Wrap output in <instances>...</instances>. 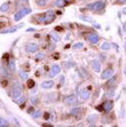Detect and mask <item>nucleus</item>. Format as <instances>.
<instances>
[{"mask_svg":"<svg viewBox=\"0 0 126 127\" xmlns=\"http://www.w3.org/2000/svg\"><path fill=\"white\" fill-rule=\"evenodd\" d=\"M35 18H36L37 22H39V23L49 24V23H51V22L55 19V13H54V11H52V10H48V11L45 12L44 14L37 15Z\"/></svg>","mask_w":126,"mask_h":127,"instance_id":"f257e3e1","label":"nucleus"},{"mask_svg":"<svg viewBox=\"0 0 126 127\" xmlns=\"http://www.w3.org/2000/svg\"><path fill=\"white\" fill-rule=\"evenodd\" d=\"M21 91H22L21 85L16 82V83L13 85V87L11 88V90H10V92H9V95L14 99V98H17L19 95H21Z\"/></svg>","mask_w":126,"mask_h":127,"instance_id":"f03ea898","label":"nucleus"},{"mask_svg":"<svg viewBox=\"0 0 126 127\" xmlns=\"http://www.w3.org/2000/svg\"><path fill=\"white\" fill-rule=\"evenodd\" d=\"M104 7H105V2L104 1H96V2H93V3H90V4H88L87 5V8L89 9V10H102V9H104Z\"/></svg>","mask_w":126,"mask_h":127,"instance_id":"7ed1b4c3","label":"nucleus"},{"mask_svg":"<svg viewBox=\"0 0 126 127\" xmlns=\"http://www.w3.org/2000/svg\"><path fill=\"white\" fill-rule=\"evenodd\" d=\"M31 11H32V9H31V8H22V9H20V10L14 15V20H15V21L21 20L24 16H26V15L29 14V13H31Z\"/></svg>","mask_w":126,"mask_h":127,"instance_id":"20e7f679","label":"nucleus"},{"mask_svg":"<svg viewBox=\"0 0 126 127\" xmlns=\"http://www.w3.org/2000/svg\"><path fill=\"white\" fill-rule=\"evenodd\" d=\"M25 49H26V51H27L28 53H34V52H36V51L39 49V47H38L37 44H35V43H33V42H30V43H27V44H26Z\"/></svg>","mask_w":126,"mask_h":127,"instance_id":"39448f33","label":"nucleus"},{"mask_svg":"<svg viewBox=\"0 0 126 127\" xmlns=\"http://www.w3.org/2000/svg\"><path fill=\"white\" fill-rule=\"evenodd\" d=\"M60 67H59V65H57V64H53L52 66H51V69H50V71H49V77H54V76H56L58 73H60Z\"/></svg>","mask_w":126,"mask_h":127,"instance_id":"423d86ee","label":"nucleus"},{"mask_svg":"<svg viewBox=\"0 0 126 127\" xmlns=\"http://www.w3.org/2000/svg\"><path fill=\"white\" fill-rule=\"evenodd\" d=\"M91 66H92V68L94 69V71H95V72H100V70H101V64H100V62L98 60L93 59L91 61Z\"/></svg>","mask_w":126,"mask_h":127,"instance_id":"0eeeda50","label":"nucleus"},{"mask_svg":"<svg viewBox=\"0 0 126 127\" xmlns=\"http://www.w3.org/2000/svg\"><path fill=\"white\" fill-rule=\"evenodd\" d=\"M113 73H114V71H113L112 69H106V70H104V71L102 72V74H101V79L103 80V79L111 78V77L113 76Z\"/></svg>","mask_w":126,"mask_h":127,"instance_id":"6e6552de","label":"nucleus"},{"mask_svg":"<svg viewBox=\"0 0 126 127\" xmlns=\"http://www.w3.org/2000/svg\"><path fill=\"white\" fill-rule=\"evenodd\" d=\"M76 101H77V98H76V96L74 94H72V95H69V96H67L65 99H64V103L65 104H74V103H76Z\"/></svg>","mask_w":126,"mask_h":127,"instance_id":"1a4fd4ad","label":"nucleus"},{"mask_svg":"<svg viewBox=\"0 0 126 127\" xmlns=\"http://www.w3.org/2000/svg\"><path fill=\"white\" fill-rule=\"evenodd\" d=\"M88 39L92 44H97L99 41V36L96 33H90L88 35Z\"/></svg>","mask_w":126,"mask_h":127,"instance_id":"9d476101","label":"nucleus"},{"mask_svg":"<svg viewBox=\"0 0 126 127\" xmlns=\"http://www.w3.org/2000/svg\"><path fill=\"white\" fill-rule=\"evenodd\" d=\"M97 118H98V115H97V114H90V115H88V117H87V121H88V123H89L91 126H93V125H95Z\"/></svg>","mask_w":126,"mask_h":127,"instance_id":"9b49d317","label":"nucleus"},{"mask_svg":"<svg viewBox=\"0 0 126 127\" xmlns=\"http://www.w3.org/2000/svg\"><path fill=\"white\" fill-rule=\"evenodd\" d=\"M79 95H80V98H81L82 100H87V99H89V97H90V92H89L87 89H82V90L80 91Z\"/></svg>","mask_w":126,"mask_h":127,"instance_id":"f8f14e48","label":"nucleus"},{"mask_svg":"<svg viewBox=\"0 0 126 127\" xmlns=\"http://www.w3.org/2000/svg\"><path fill=\"white\" fill-rule=\"evenodd\" d=\"M103 109L106 111V112H109L112 108H113V101L111 100H106L104 103H103Z\"/></svg>","mask_w":126,"mask_h":127,"instance_id":"ddd939ff","label":"nucleus"},{"mask_svg":"<svg viewBox=\"0 0 126 127\" xmlns=\"http://www.w3.org/2000/svg\"><path fill=\"white\" fill-rule=\"evenodd\" d=\"M53 85H54V82L52 80H46V81H43L41 83V87L43 89H50L53 87Z\"/></svg>","mask_w":126,"mask_h":127,"instance_id":"4468645a","label":"nucleus"},{"mask_svg":"<svg viewBox=\"0 0 126 127\" xmlns=\"http://www.w3.org/2000/svg\"><path fill=\"white\" fill-rule=\"evenodd\" d=\"M23 24H19L17 27H13V28H10V29H5V30H2L1 31V32H0V33H1V34H6V33H12V32H15V31L19 28V27H21Z\"/></svg>","mask_w":126,"mask_h":127,"instance_id":"2eb2a0df","label":"nucleus"},{"mask_svg":"<svg viewBox=\"0 0 126 127\" xmlns=\"http://www.w3.org/2000/svg\"><path fill=\"white\" fill-rule=\"evenodd\" d=\"M25 100H26V97L24 96V95H19L17 98H14V99H13V101H14L15 103H17V104H22Z\"/></svg>","mask_w":126,"mask_h":127,"instance_id":"dca6fc26","label":"nucleus"},{"mask_svg":"<svg viewBox=\"0 0 126 127\" xmlns=\"http://www.w3.org/2000/svg\"><path fill=\"white\" fill-rule=\"evenodd\" d=\"M66 4H67L66 0H56L55 1V6H57V7H63Z\"/></svg>","mask_w":126,"mask_h":127,"instance_id":"f3484780","label":"nucleus"},{"mask_svg":"<svg viewBox=\"0 0 126 127\" xmlns=\"http://www.w3.org/2000/svg\"><path fill=\"white\" fill-rule=\"evenodd\" d=\"M119 118H120V119H124V118H125V106H124L123 103H122L121 108H120V110H119Z\"/></svg>","mask_w":126,"mask_h":127,"instance_id":"a211bd4d","label":"nucleus"},{"mask_svg":"<svg viewBox=\"0 0 126 127\" xmlns=\"http://www.w3.org/2000/svg\"><path fill=\"white\" fill-rule=\"evenodd\" d=\"M9 9V3H3L1 6H0V11L1 12H6Z\"/></svg>","mask_w":126,"mask_h":127,"instance_id":"6ab92c4d","label":"nucleus"},{"mask_svg":"<svg viewBox=\"0 0 126 127\" xmlns=\"http://www.w3.org/2000/svg\"><path fill=\"white\" fill-rule=\"evenodd\" d=\"M8 125H9V123L6 119L0 117V127H5V126H8Z\"/></svg>","mask_w":126,"mask_h":127,"instance_id":"aec40b11","label":"nucleus"},{"mask_svg":"<svg viewBox=\"0 0 126 127\" xmlns=\"http://www.w3.org/2000/svg\"><path fill=\"white\" fill-rule=\"evenodd\" d=\"M101 49L103 51H108L110 49V44L108 42H103L102 45H101Z\"/></svg>","mask_w":126,"mask_h":127,"instance_id":"412c9836","label":"nucleus"},{"mask_svg":"<svg viewBox=\"0 0 126 127\" xmlns=\"http://www.w3.org/2000/svg\"><path fill=\"white\" fill-rule=\"evenodd\" d=\"M80 110H81V108L80 107H75V108H73V109H71V111H70V114L71 115H78L79 114V112H80Z\"/></svg>","mask_w":126,"mask_h":127,"instance_id":"4be33fe9","label":"nucleus"},{"mask_svg":"<svg viewBox=\"0 0 126 127\" xmlns=\"http://www.w3.org/2000/svg\"><path fill=\"white\" fill-rule=\"evenodd\" d=\"M19 76H20V78H21L22 80H26V79H28V74H27L26 72L22 71V70L19 71Z\"/></svg>","mask_w":126,"mask_h":127,"instance_id":"5701e85b","label":"nucleus"},{"mask_svg":"<svg viewBox=\"0 0 126 127\" xmlns=\"http://www.w3.org/2000/svg\"><path fill=\"white\" fill-rule=\"evenodd\" d=\"M8 68L11 70V71H14L15 70V61L14 60H10L9 63H8Z\"/></svg>","mask_w":126,"mask_h":127,"instance_id":"b1692460","label":"nucleus"},{"mask_svg":"<svg viewBox=\"0 0 126 127\" xmlns=\"http://www.w3.org/2000/svg\"><path fill=\"white\" fill-rule=\"evenodd\" d=\"M50 36L52 37V39H53L55 42H58V41H60V37H59V35H57L56 33H54V32H51V33H50Z\"/></svg>","mask_w":126,"mask_h":127,"instance_id":"393cba45","label":"nucleus"},{"mask_svg":"<svg viewBox=\"0 0 126 127\" xmlns=\"http://www.w3.org/2000/svg\"><path fill=\"white\" fill-rule=\"evenodd\" d=\"M115 82H116V76H112V78L111 79H109V81H108V86H113L114 84H115Z\"/></svg>","mask_w":126,"mask_h":127,"instance_id":"a878e982","label":"nucleus"},{"mask_svg":"<svg viewBox=\"0 0 126 127\" xmlns=\"http://www.w3.org/2000/svg\"><path fill=\"white\" fill-rule=\"evenodd\" d=\"M36 4L39 6H45L47 4V0H36Z\"/></svg>","mask_w":126,"mask_h":127,"instance_id":"bb28decb","label":"nucleus"},{"mask_svg":"<svg viewBox=\"0 0 126 127\" xmlns=\"http://www.w3.org/2000/svg\"><path fill=\"white\" fill-rule=\"evenodd\" d=\"M34 85H35V82L32 80V79H30V80H28L27 81V86H28V88H33L34 87Z\"/></svg>","mask_w":126,"mask_h":127,"instance_id":"cd10ccee","label":"nucleus"},{"mask_svg":"<svg viewBox=\"0 0 126 127\" xmlns=\"http://www.w3.org/2000/svg\"><path fill=\"white\" fill-rule=\"evenodd\" d=\"M80 19L84 20V21H87V22H93V19L90 18V17H86V16H79Z\"/></svg>","mask_w":126,"mask_h":127,"instance_id":"c85d7f7f","label":"nucleus"},{"mask_svg":"<svg viewBox=\"0 0 126 127\" xmlns=\"http://www.w3.org/2000/svg\"><path fill=\"white\" fill-rule=\"evenodd\" d=\"M81 47H83V43H82V42H78V43L74 44L73 49H74V50H77V49H79V48H81Z\"/></svg>","mask_w":126,"mask_h":127,"instance_id":"c756f323","label":"nucleus"},{"mask_svg":"<svg viewBox=\"0 0 126 127\" xmlns=\"http://www.w3.org/2000/svg\"><path fill=\"white\" fill-rule=\"evenodd\" d=\"M35 57H36V59L41 60V59H43V58L45 57V54H44V53H42V52H40V53H37Z\"/></svg>","mask_w":126,"mask_h":127,"instance_id":"7c9ffc66","label":"nucleus"},{"mask_svg":"<svg viewBox=\"0 0 126 127\" xmlns=\"http://www.w3.org/2000/svg\"><path fill=\"white\" fill-rule=\"evenodd\" d=\"M32 116H33L34 118H39V117L41 116V111H40V110L35 111L34 113H32Z\"/></svg>","mask_w":126,"mask_h":127,"instance_id":"2f4dec72","label":"nucleus"},{"mask_svg":"<svg viewBox=\"0 0 126 127\" xmlns=\"http://www.w3.org/2000/svg\"><path fill=\"white\" fill-rule=\"evenodd\" d=\"M111 46H113L115 48V51L116 52H119V46L116 44V43H111Z\"/></svg>","mask_w":126,"mask_h":127,"instance_id":"473e14b6","label":"nucleus"},{"mask_svg":"<svg viewBox=\"0 0 126 127\" xmlns=\"http://www.w3.org/2000/svg\"><path fill=\"white\" fill-rule=\"evenodd\" d=\"M118 35L120 36V38H122V37H123V33H122V30H121V28H120V27H118Z\"/></svg>","mask_w":126,"mask_h":127,"instance_id":"72a5a7b5","label":"nucleus"},{"mask_svg":"<svg viewBox=\"0 0 126 127\" xmlns=\"http://www.w3.org/2000/svg\"><path fill=\"white\" fill-rule=\"evenodd\" d=\"M31 102H32L33 104H36V102H37V98H36V97H31Z\"/></svg>","mask_w":126,"mask_h":127,"instance_id":"f704fd0d","label":"nucleus"},{"mask_svg":"<svg viewBox=\"0 0 126 127\" xmlns=\"http://www.w3.org/2000/svg\"><path fill=\"white\" fill-rule=\"evenodd\" d=\"M0 72H2V73H1V75H2V76H6V75H7V74H6V72L4 71V69H3L2 67L0 68Z\"/></svg>","mask_w":126,"mask_h":127,"instance_id":"c9c22d12","label":"nucleus"},{"mask_svg":"<svg viewBox=\"0 0 126 127\" xmlns=\"http://www.w3.org/2000/svg\"><path fill=\"white\" fill-rule=\"evenodd\" d=\"M93 27H94V28H97V29H100V28H101V26H100L99 24H97V23H94V24H93Z\"/></svg>","mask_w":126,"mask_h":127,"instance_id":"e433bc0d","label":"nucleus"},{"mask_svg":"<svg viewBox=\"0 0 126 127\" xmlns=\"http://www.w3.org/2000/svg\"><path fill=\"white\" fill-rule=\"evenodd\" d=\"M123 32L126 34V21L123 23Z\"/></svg>","mask_w":126,"mask_h":127,"instance_id":"4c0bfd02","label":"nucleus"},{"mask_svg":"<svg viewBox=\"0 0 126 127\" xmlns=\"http://www.w3.org/2000/svg\"><path fill=\"white\" fill-rule=\"evenodd\" d=\"M119 4H125L126 3V0H117Z\"/></svg>","mask_w":126,"mask_h":127,"instance_id":"58836bf2","label":"nucleus"},{"mask_svg":"<svg viewBox=\"0 0 126 127\" xmlns=\"http://www.w3.org/2000/svg\"><path fill=\"white\" fill-rule=\"evenodd\" d=\"M100 59H101L102 61H104V60L106 59V56H105V55H103V54H100Z\"/></svg>","mask_w":126,"mask_h":127,"instance_id":"ea45409f","label":"nucleus"},{"mask_svg":"<svg viewBox=\"0 0 126 127\" xmlns=\"http://www.w3.org/2000/svg\"><path fill=\"white\" fill-rule=\"evenodd\" d=\"M64 80H65L64 76H61V77H60V83H61V84H62V83H64Z\"/></svg>","mask_w":126,"mask_h":127,"instance_id":"a19ab883","label":"nucleus"},{"mask_svg":"<svg viewBox=\"0 0 126 127\" xmlns=\"http://www.w3.org/2000/svg\"><path fill=\"white\" fill-rule=\"evenodd\" d=\"M30 31H32V32H33V31H35V29L34 28H28L27 29V32H30Z\"/></svg>","mask_w":126,"mask_h":127,"instance_id":"79ce46f5","label":"nucleus"},{"mask_svg":"<svg viewBox=\"0 0 126 127\" xmlns=\"http://www.w3.org/2000/svg\"><path fill=\"white\" fill-rule=\"evenodd\" d=\"M32 112H33V108H29V109H28V113H30V114H31Z\"/></svg>","mask_w":126,"mask_h":127,"instance_id":"37998d69","label":"nucleus"},{"mask_svg":"<svg viewBox=\"0 0 126 127\" xmlns=\"http://www.w3.org/2000/svg\"><path fill=\"white\" fill-rule=\"evenodd\" d=\"M53 49H54V45H50V46H49V50L52 51Z\"/></svg>","mask_w":126,"mask_h":127,"instance_id":"c03bdc74","label":"nucleus"},{"mask_svg":"<svg viewBox=\"0 0 126 127\" xmlns=\"http://www.w3.org/2000/svg\"><path fill=\"white\" fill-rule=\"evenodd\" d=\"M122 13H123V14H125V15H126V7H124V8H123V9H122Z\"/></svg>","mask_w":126,"mask_h":127,"instance_id":"a18cd8bd","label":"nucleus"},{"mask_svg":"<svg viewBox=\"0 0 126 127\" xmlns=\"http://www.w3.org/2000/svg\"><path fill=\"white\" fill-rule=\"evenodd\" d=\"M124 51H125V53H126V41L124 42Z\"/></svg>","mask_w":126,"mask_h":127,"instance_id":"49530a36","label":"nucleus"},{"mask_svg":"<svg viewBox=\"0 0 126 127\" xmlns=\"http://www.w3.org/2000/svg\"><path fill=\"white\" fill-rule=\"evenodd\" d=\"M124 75H125V77H126V66H125V68H124Z\"/></svg>","mask_w":126,"mask_h":127,"instance_id":"de8ad7c7","label":"nucleus"},{"mask_svg":"<svg viewBox=\"0 0 126 127\" xmlns=\"http://www.w3.org/2000/svg\"><path fill=\"white\" fill-rule=\"evenodd\" d=\"M6 83H7V82L5 81V82H3V83H2V85H3V86H5V85H6Z\"/></svg>","mask_w":126,"mask_h":127,"instance_id":"09e8293b","label":"nucleus"}]
</instances>
